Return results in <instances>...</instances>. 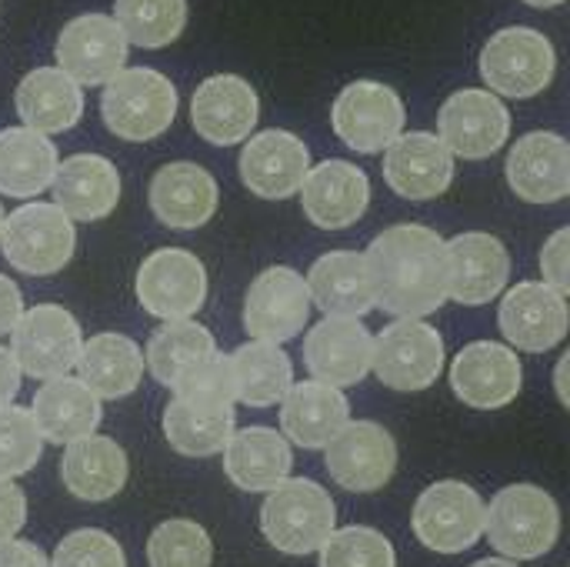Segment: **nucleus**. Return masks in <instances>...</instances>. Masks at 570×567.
Returning a JSON list of instances; mask_svg holds the SVG:
<instances>
[{"label":"nucleus","mask_w":570,"mask_h":567,"mask_svg":"<svg viewBox=\"0 0 570 567\" xmlns=\"http://www.w3.org/2000/svg\"><path fill=\"white\" fill-rule=\"evenodd\" d=\"M484 538L508 561H538L561 538V508L538 485H508L484 508Z\"/></svg>","instance_id":"nucleus-2"},{"label":"nucleus","mask_w":570,"mask_h":567,"mask_svg":"<svg viewBox=\"0 0 570 567\" xmlns=\"http://www.w3.org/2000/svg\"><path fill=\"white\" fill-rule=\"evenodd\" d=\"M484 498L464 481H438L414 501V538L434 555H464L484 538Z\"/></svg>","instance_id":"nucleus-8"},{"label":"nucleus","mask_w":570,"mask_h":567,"mask_svg":"<svg viewBox=\"0 0 570 567\" xmlns=\"http://www.w3.org/2000/svg\"><path fill=\"white\" fill-rule=\"evenodd\" d=\"M234 408H210L174 398L164 408V438L184 458H214L234 434Z\"/></svg>","instance_id":"nucleus-37"},{"label":"nucleus","mask_w":570,"mask_h":567,"mask_svg":"<svg viewBox=\"0 0 570 567\" xmlns=\"http://www.w3.org/2000/svg\"><path fill=\"white\" fill-rule=\"evenodd\" d=\"M471 567H521L518 561H508V558H484V561H478V565Z\"/></svg>","instance_id":"nucleus-50"},{"label":"nucleus","mask_w":570,"mask_h":567,"mask_svg":"<svg viewBox=\"0 0 570 567\" xmlns=\"http://www.w3.org/2000/svg\"><path fill=\"white\" fill-rule=\"evenodd\" d=\"M73 368L100 401H120L134 394L144 378V351L127 334L104 331L80 344Z\"/></svg>","instance_id":"nucleus-33"},{"label":"nucleus","mask_w":570,"mask_h":567,"mask_svg":"<svg viewBox=\"0 0 570 567\" xmlns=\"http://www.w3.org/2000/svg\"><path fill=\"white\" fill-rule=\"evenodd\" d=\"M214 351H217L214 334L204 324H197L190 317H184V321H164L154 331V338H150V344L144 351V368L150 371V378L157 384L174 388L197 364H204Z\"/></svg>","instance_id":"nucleus-36"},{"label":"nucleus","mask_w":570,"mask_h":567,"mask_svg":"<svg viewBox=\"0 0 570 567\" xmlns=\"http://www.w3.org/2000/svg\"><path fill=\"white\" fill-rule=\"evenodd\" d=\"M564 371H568V358H561V364H558V394H561V404L568 408V391H564Z\"/></svg>","instance_id":"nucleus-49"},{"label":"nucleus","mask_w":570,"mask_h":567,"mask_svg":"<svg viewBox=\"0 0 570 567\" xmlns=\"http://www.w3.org/2000/svg\"><path fill=\"white\" fill-rule=\"evenodd\" d=\"M0 251L3 261L30 277H50L63 271L77 251L73 221L57 204H23L3 214L0 224Z\"/></svg>","instance_id":"nucleus-5"},{"label":"nucleus","mask_w":570,"mask_h":567,"mask_svg":"<svg viewBox=\"0 0 570 567\" xmlns=\"http://www.w3.org/2000/svg\"><path fill=\"white\" fill-rule=\"evenodd\" d=\"M33 424L43 438V444H70L83 434H94L100 428L104 408L100 398L80 381V378H50L37 388L30 404Z\"/></svg>","instance_id":"nucleus-29"},{"label":"nucleus","mask_w":570,"mask_h":567,"mask_svg":"<svg viewBox=\"0 0 570 567\" xmlns=\"http://www.w3.org/2000/svg\"><path fill=\"white\" fill-rule=\"evenodd\" d=\"M130 461L127 451L104 434H83L70 444H63L60 458V481L63 488L87 505L114 501L127 488Z\"/></svg>","instance_id":"nucleus-26"},{"label":"nucleus","mask_w":570,"mask_h":567,"mask_svg":"<svg viewBox=\"0 0 570 567\" xmlns=\"http://www.w3.org/2000/svg\"><path fill=\"white\" fill-rule=\"evenodd\" d=\"M0 567H50V561L43 558L37 545L10 538V541H0Z\"/></svg>","instance_id":"nucleus-46"},{"label":"nucleus","mask_w":570,"mask_h":567,"mask_svg":"<svg viewBox=\"0 0 570 567\" xmlns=\"http://www.w3.org/2000/svg\"><path fill=\"white\" fill-rule=\"evenodd\" d=\"M224 471L234 488L247 495H267L284 478H291L294 451L291 441L274 428H244L234 431L224 444Z\"/></svg>","instance_id":"nucleus-30"},{"label":"nucleus","mask_w":570,"mask_h":567,"mask_svg":"<svg viewBox=\"0 0 570 567\" xmlns=\"http://www.w3.org/2000/svg\"><path fill=\"white\" fill-rule=\"evenodd\" d=\"M60 157L47 134L30 127L0 130V194L27 201L50 187Z\"/></svg>","instance_id":"nucleus-34"},{"label":"nucleus","mask_w":570,"mask_h":567,"mask_svg":"<svg viewBox=\"0 0 570 567\" xmlns=\"http://www.w3.org/2000/svg\"><path fill=\"white\" fill-rule=\"evenodd\" d=\"M324 465L351 495H374L391 485L397 471V444L387 428L374 421H347L324 448Z\"/></svg>","instance_id":"nucleus-12"},{"label":"nucleus","mask_w":570,"mask_h":567,"mask_svg":"<svg viewBox=\"0 0 570 567\" xmlns=\"http://www.w3.org/2000/svg\"><path fill=\"white\" fill-rule=\"evenodd\" d=\"M174 398L194 401V404H210V408H234L237 394H234V371H230V358L224 354H210L204 364H197L187 378H180L174 388Z\"/></svg>","instance_id":"nucleus-42"},{"label":"nucleus","mask_w":570,"mask_h":567,"mask_svg":"<svg viewBox=\"0 0 570 567\" xmlns=\"http://www.w3.org/2000/svg\"><path fill=\"white\" fill-rule=\"evenodd\" d=\"M114 20L127 43L160 50L187 27V0H114Z\"/></svg>","instance_id":"nucleus-38"},{"label":"nucleus","mask_w":570,"mask_h":567,"mask_svg":"<svg viewBox=\"0 0 570 567\" xmlns=\"http://www.w3.org/2000/svg\"><path fill=\"white\" fill-rule=\"evenodd\" d=\"M321 567H397L394 545L364 525L354 528H334L327 541L317 548Z\"/></svg>","instance_id":"nucleus-40"},{"label":"nucleus","mask_w":570,"mask_h":567,"mask_svg":"<svg viewBox=\"0 0 570 567\" xmlns=\"http://www.w3.org/2000/svg\"><path fill=\"white\" fill-rule=\"evenodd\" d=\"M374 334L361 317H324L304 338V364L314 381L351 388L371 374Z\"/></svg>","instance_id":"nucleus-21"},{"label":"nucleus","mask_w":570,"mask_h":567,"mask_svg":"<svg viewBox=\"0 0 570 567\" xmlns=\"http://www.w3.org/2000/svg\"><path fill=\"white\" fill-rule=\"evenodd\" d=\"M257 120V90L237 74H214L190 97V124L214 147L244 144L254 134Z\"/></svg>","instance_id":"nucleus-18"},{"label":"nucleus","mask_w":570,"mask_h":567,"mask_svg":"<svg viewBox=\"0 0 570 567\" xmlns=\"http://www.w3.org/2000/svg\"><path fill=\"white\" fill-rule=\"evenodd\" d=\"M177 87L154 67H120L100 97V114L110 134L130 144L160 137L177 117Z\"/></svg>","instance_id":"nucleus-4"},{"label":"nucleus","mask_w":570,"mask_h":567,"mask_svg":"<svg viewBox=\"0 0 570 567\" xmlns=\"http://www.w3.org/2000/svg\"><path fill=\"white\" fill-rule=\"evenodd\" d=\"M220 204L217 180L190 160L164 164L150 180V211L170 231L204 227Z\"/></svg>","instance_id":"nucleus-25"},{"label":"nucleus","mask_w":570,"mask_h":567,"mask_svg":"<svg viewBox=\"0 0 570 567\" xmlns=\"http://www.w3.org/2000/svg\"><path fill=\"white\" fill-rule=\"evenodd\" d=\"M301 207L307 221L321 231H344L357 224L371 204V180L351 160L314 164L301 184Z\"/></svg>","instance_id":"nucleus-23"},{"label":"nucleus","mask_w":570,"mask_h":567,"mask_svg":"<svg viewBox=\"0 0 570 567\" xmlns=\"http://www.w3.org/2000/svg\"><path fill=\"white\" fill-rule=\"evenodd\" d=\"M371 371L391 391H428L444 371V338L424 317H397L374 338Z\"/></svg>","instance_id":"nucleus-7"},{"label":"nucleus","mask_w":570,"mask_h":567,"mask_svg":"<svg viewBox=\"0 0 570 567\" xmlns=\"http://www.w3.org/2000/svg\"><path fill=\"white\" fill-rule=\"evenodd\" d=\"M20 314H23V294L7 274H0V334H10Z\"/></svg>","instance_id":"nucleus-47"},{"label":"nucleus","mask_w":570,"mask_h":567,"mask_svg":"<svg viewBox=\"0 0 570 567\" xmlns=\"http://www.w3.org/2000/svg\"><path fill=\"white\" fill-rule=\"evenodd\" d=\"M20 381H23V374H20L10 348H0V408L3 404H13V398L20 391Z\"/></svg>","instance_id":"nucleus-48"},{"label":"nucleus","mask_w":570,"mask_h":567,"mask_svg":"<svg viewBox=\"0 0 570 567\" xmlns=\"http://www.w3.org/2000/svg\"><path fill=\"white\" fill-rule=\"evenodd\" d=\"M511 277L508 247L484 231H468L448 241V297L464 307L491 304Z\"/></svg>","instance_id":"nucleus-20"},{"label":"nucleus","mask_w":570,"mask_h":567,"mask_svg":"<svg viewBox=\"0 0 570 567\" xmlns=\"http://www.w3.org/2000/svg\"><path fill=\"white\" fill-rule=\"evenodd\" d=\"M0 224H3V207H0Z\"/></svg>","instance_id":"nucleus-52"},{"label":"nucleus","mask_w":570,"mask_h":567,"mask_svg":"<svg viewBox=\"0 0 570 567\" xmlns=\"http://www.w3.org/2000/svg\"><path fill=\"white\" fill-rule=\"evenodd\" d=\"M374 307L428 317L448 301V241L424 224H394L364 254Z\"/></svg>","instance_id":"nucleus-1"},{"label":"nucleus","mask_w":570,"mask_h":567,"mask_svg":"<svg viewBox=\"0 0 570 567\" xmlns=\"http://www.w3.org/2000/svg\"><path fill=\"white\" fill-rule=\"evenodd\" d=\"M508 184L528 204H558L570 194V147L554 130L518 137L508 154Z\"/></svg>","instance_id":"nucleus-24"},{"label":"nucleus","mask_w":570,"mask_h":567,"mask_svg":"<svg viewBox=\"0 0 570 567\" xmlns=\"http://www.w3.org/2000/svg\"><path fill=\"white\" fill-rule=\"evenodd\" d=\"M454 394L474 411H501L518 401L524 388V368L511 344L474 341L451 364Z\"/></svg>","instance_id":"nucleus-17"},{"label":"nucleus","mask_w":570,"mask_h":567,"mask_svg":"<svg viewBox=\"0 0 570 567\" xmlns=\"http://www.w3.org/2000/svg\"><path fill=\"white\" fill-rule=\"evenodd\" d=\"M83 334L77 317L60 304H37L23 311L10 331V354L20 374L33 381H50L77 364Z\"/></svg>","instance_id":"nucleus-9"},{"label":"nucleus","mask_w":570,"mask_h":567,"mask_svg":"<svg viewBox=\"0 0 570 567\" xmlns=\"http://www.w3.org/2000/svg\"><path fill=\"white\" fill-rule=\"evenodd\" d=\"M404 120L407 110L397 90L377 80L347 84L331 107L334 134L357 154H381L404 130Z\"/></svg>","instance_id":"nucleus-13"},{"label":"nucleus","mask_w":570,"mask_h":567,"mask_svg":"<svg viewBox=\"0 0 570 567\" xmlns=\"http://www.w3.org/2000/svg\"><path fill=\"white\" fill-rule=\"evenodd\" d=\"M311 294L304 274L287 264H274L261 271L244 297V331L254 341L284 344L297 338L311 317Z\"/></svg>","instance_id":"nucleus-11"},{"label":"nucleus","mask_w":570,"mask_h":567,"mask_svg":"<svg viewBox=\"0 0 570 567\" xmlns=\"http://www.w3.org/2000/svg\"><path fill=\"white\" fill-rule=\"evenodd\" d=\"M50 567H127V555L117 538L100 528L70 531L57 548Z\"/></svg>","instance_id":"nucleus-43"},{"label":"nucleus","mask_w":570,"mask_h":567,"mask_svg":"<svg viewBox=\"0 0 570 567\" xmlns=\"http://www.w3.org/2000/svg\"><path fill=\"white\" fill-rule=\"evenodd\" d=\"M438 137L454 157L484 160L511 137V110L494 90L468 87L444 100L438 114Z\"/></svg>","instance_id":"nucleus-14"},{"label":"nucleus","mask_w":570,"mask_h":567,"mask_svg":"<svg viewBox=\"0 0 570 567\" xmlns=\"http://www.w3.org/2000/svg\"><path fill=\"white\" fill-rule=\"evenodd\" d=\"M568 244H570V231L561 227L558 234H551V241L544 244L541 251V271H544V281L558 291L568 294L570 287V261H568Z\"/></svg>","instance_id":"nucleus-45"},{"label":"nucleus","mask_w":570,"mask_h":567,"mask_svg":"<svg viewBox=\"0 0 570 567\" xmlns=\"http://www.w3.org/2000/svg\"><path fill=\"white\" fill-rule=\"evenodd\" d=\"M304 281L311 304L321 307L324 317H364L374 311L367 264L357 251H331L317 257Z\"/></svg>","instance_id":"nucleus-31"},{"label":"nucleus","mask_w":570,"mask_h":567,"mask_svg":"<svg viewBox=\"0 0 570 567\" xmlns=\"http://www.w3.org/2000/svg\"><path fill=\"white\" fill-rule=\"evenodd\" d=\"M311 170L307 144L291 130H261L250 134L240 147V180L250 194L264 201H287L301 190Z\"/></svg>","instance_id":"nucleus-19"},{"label":"nucleus","mask_w":570,"mask_h":567,"mask_svg":"<svg viewBox=\"0 0 570 567\" xmlns=\"http://www.w3.org/2000/svg\"><path fill=\"white\" fill-rule=\"evenodd\" d=\"M27 525V495L17 478H0V541H10Z\"/></svg>","instance_id":"nucleus-44"},{"label":"nucleus","mask_w":570,"mask_h":567,"mask_svg":"<svg viewBox=\"0 0 570 567\" xmlns=\"http://www.w3.org/2000/svg\"><path fill=\"white\" fill-rule=\"evenodd\" d=\"M47 190L53 194V204L70 221L90 224L114 214L120 201V174L100 154H73L63 164H57Z\"/></svg>","instance_id":"nucleus-27"},{"label":"nucleus","mask_w":570,"mask_h":567,"mask_svg":"<svg viewBox=\"0 0 570 567\" xmlns=\"http://www.w3.org/2000/svg\"><path fill=\"white\" fill-rule=\"evenodd\" d=\"M13 107L23 127L40 134H63L83 114V90L60 67H37L17 84Z\"/></svg>","instance_id":"nucleus-32"},{"label":"nucleus","mask_w":570,"mask_h":567,"mask_svg":"<svg viewBox=\"0 0 570 567\" xmlns=\"http://www.w3.org/2000/svg\"><path fill=\"white\" fill-rule=\"evenodd\" d=\"M43 454V438L33 414L17 404L0 408V478H20L37 468Z\"/></svg>","instance_id":"nucleus-41"},{"label":"nucleus","mask_w":570,"mask_h":567,"mask_svg":"<svg viewBox=\"0 0 570 567\" xmlns=\"http://www.w3.org/2000/svg\"><path fill=\"white\" fill-rule=\"evenodd\" d=\"M384 180L407 201L441 197L454 180V154L431 130H401L384 147Z\"/></svg>","instance_id":"nucleus-22"},{"label":"nucleus","mask_w":570,"mask_h":567,"mask_svg":"<svg viewBox=\"0 0 570 567\" xmlns=\"http://www.w3.org/2000/svg\"><path fill=\"white\" fill-rule=\"evenodd\" d=\"M337 528L334 498L311 478H284L267 491L261 505V531L271 548L287 558L317 555L327 535Z\"/></svg>","instance_id":"nucleus-3"},{"label":"nucleus","mask_w":570,"mask_h":567,"mask_svg":"<svg viewBox=\"0 0 570 567\" xmlns=\"http://www.w3.org/2000/svg\"><path fill=\"white\" fill-rule=\"evenodd\" d=\"M127 37L120 33L117 20L107 13H80L57 33L53 57L57 67L73 77L80 87L107 84L127 63Z\"/></svg>","instance_id":"nucleus-16"},{"label":"nucleus","mask_w":570,"mask_h":567,"mask_svg":"<svg viewBox=\"0 0 570 567\" xmlns=\"http://www.w3.org/2000/svg\"><path fill=\"white\" fill-rule=\"evenodd\" d=\"M524 3H531V7H538V10H551V7H561V3H568V0H524Z\"/></svg>","instance_id":"nucleus-51"},{"label":"nucleus","mask_w":570,"mask_h":567,"mask_svg":"<svg viewBox=\"0 0 570 567\" xmlns=\"http://www.w3.org/2000/svg\"><path fill=\"white\" fill-rule=\"evenodd\" d=\"M147 565L150 567H210L214 541L204 525L190 518L160 521L147 538Z\"/></svg>","instance_id":"nucleus-39"},{"label":"nucleus","mask_w":570,"mask_h":567,"mask_svg":"<svg viewBox=\"0 0 570 567\" xmlns=\"http://www.w3.org/2000/svg\"><path fill=\"white\" fill-rule=\"evenodd\" d=\"M351 421V404L341 388L324 381L291 384L281 398V434L304 448L324 451L327 441Z\"/></svg>","instance_id":"nucleus-28"},{"label":"nucleus","mask_w":570,"mask_h":567,"mask_svg":"<svg viewBox=\"0 0 570 567\" xmlns=\"http://www.w3.org/2000/svg\"><path fill=\"white\" fill-rule=\"evenodd\" d=\"M568 294L548 281H521L501 297L498 324L511 348L528 354L554 351L568 338Z\"/></svg>","instance_id":"nucleus-15"},{"label":"nucleus","mask_w":570,"mask_h":567,"mask_svg":"<svg viewBox=\"0 0 570 567\" xmlns=\"http://www.w3.org/2000/svg\"><path fill=\"white\" fill-rule=\"evenodd\" d=\"M137 301L150 317L184 321L204 307L207 297V271L197 254L184 247H160L137 267L134 281Z\"/></svg>","instance_id":"nucleus-10"},{"label":"nucleus","mask_w":570,"mask_h":567,"mask_svg":"<svg viewBox=\"0 0 570 567\" xmlns=\"http://www.w3.org/2000/svg\"><path fill=\"white\" fill-rule=\"evenodd\" d=\"M554 43L534 27H504L481 50V77L494 94L504 97H538L554 80Z\"/></svg>","instance_id":"nucleus-6"},{"label":"nucleus","mask_w":570,"mask_h":567,"mask_svg":"<svg viewBox=\"0 0 570 567\" xmlns=\"http://www.w3.org/2000/svg\"><path fill=\"white\" fill-rule=\"evenodd\" d=\"M234 394L247 408H274L294 384V364L271 341H250L230 354Z\"/></svg>","instance_id":"nucleus-35"}]
</instances>
